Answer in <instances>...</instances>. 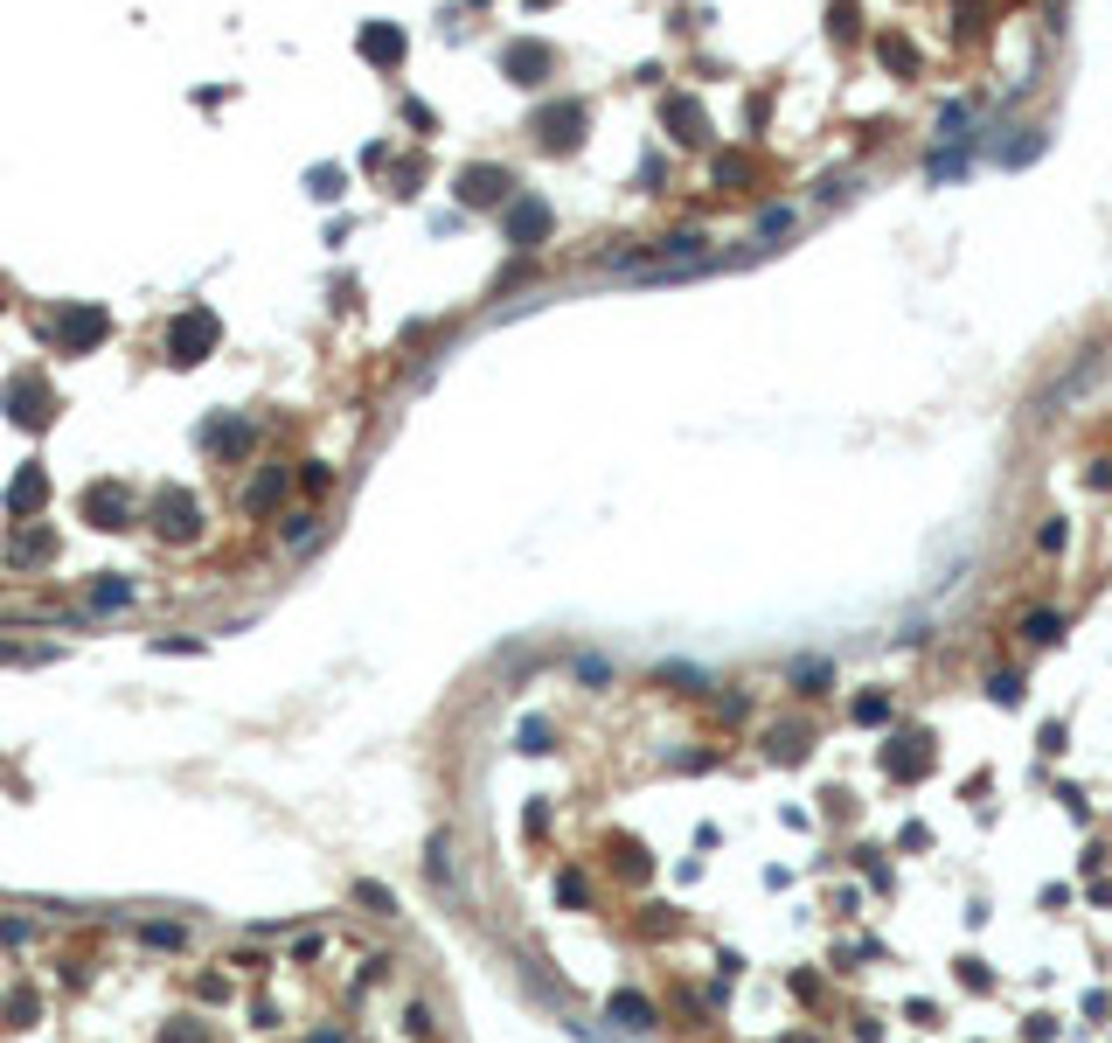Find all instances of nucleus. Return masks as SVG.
<instances>
[{
    "instance_id": "nucleus-1",
    "label": "nucleus",
    "mask_w": 1112,
    "mask_h": 1043,
    "mask_svg": "<svg viewBox=\"0 0 1112 1043\" xmlns=\"http://www.w3.org/2000/svg\"><path fill=\"white\" fill-rule=\"evenodd\" d=\"M216 341H223V320H216L209 306H181V313L167 320V355H174L181 369H188V362H202Z\"/></svg>"
},
{
    "instance_id": "nucleus-2",
    "label": "nucleus",
    "mask_w": 1112,
    "mask_h": 1043,
    "mask_svg": "<svg viewBox=\"0 0 1112 1043\" xmlns=\"http://www.w3.org/2000/svg\"><path fill=\"white\" fill-rule=\"evenodd\" d=\"M42 334H49V341H56L63 355H84V348H98V341L112 334V313H105V306H84V299H77V306H63V313H56V320H49Z\"/></svg>"
},
{
    "instance_id": "nucleus-3",
    "label": "nucleus",
    "mask_w": 1112,
    "mask_h": 1043,
    "mask_svg": "<svg viewBox=\"0 0 1112 1043\" xmlns=\"http://www.w3.org/2000/svg\"><path fill=\"white\" fill-rule=\"evenodd\" d=\"M0 404H7V418H14V425H28V432H42V425L56 418V397H49V383H42L35 369H14V376H7V390H0Z\"/></svg>"
},
{
    "instance_id": "nucleus-4",
    "label": "nucleus",
    "mask_w": 1112,
    "mask_h": 1043,
    "mask_svg": "<svg viewBox=\"0 0 1112 1043\" xmlns=\"http://www.w3.org/2000/svg\"><path fill=\"white\" fill-rule=\"evenodd\" d=\"M146 522H153L167 543H188V536L202 529V508H195V494H188V487H153V501H146Z\"/></svg>"
},
{
    "instance_id": "nucleus-5",
    "label": "nucleus",
    "mask_w": 1112,
    "mask_h": 1043,
    "mask_svg": "<svg viewBox=\"0 0 1112 1043\" xmlns=\"http://www.w3.org/2000/svg\"><path fill=\"white\" fill-rule=\"evenodd\" d=\"M459 202L466 209H508L515 202V174L494 167V160L487 167H459Z\"/></svg>"
},
{
    "instance_id": "nucleus-6",
    "label": "nucleus",
    "mask_w": 1112,
    "mask_h": 1043,
    "mask_svg": "<svg viewBox=\"0 0 1112 1043\" xmlns=\"http://www.w3.org/2000/svg\"><path fill=\"white\" fill-rule=\"evenodd\" d=\"M84 515H91L98 529H133V487H119V480L84 487Z\"/></svg>"
},
{
    "instance_id": "nucleus-7",
    "label": "nucleus",
    "mask_w": 1112,
    "mask_h": 1043,
    "mask_svg": "<svg viewBox=\"0 0 1112 1043\" xmlns=\"http://www.w3.org/2000/svg\"><path fill=\"white\" fill-rule=\"evenodd\" d=\"M577 126H584V105H577V98H556V105H543V112H536V140H543L550 153H570V147H577Z\"/></svg>"
},
{
    "instance_id": "nucleus-8",
    "label": "nucleus",
    "mask_w": 1112,
    "mask_h": 1043,
    "mask_svg": "<svg viewBox=\"0 0 1112 1043\" xmlns=\"http://www.w3.org/2000/svg\"><path fill=\"white\" fill-rule=\"evenodd\" d=\"M501 223H508V244H543L550 237V202L543 195H515Z\"/></svg>"
},
{
    "instance_id": "nucleus-9",
    "label": "nucleus",
    "mask_w": 1112,
    "mask_h": 1043,
    "mask_svg": "<svg viewBox=\"0 0 1112 1043\" xmlns=\"http://www.w3.org/2000/svg\"><path fill=\"white\" fill-rule=\"evenodd\" d=\"M251 446H258L251 418H216V425H202V452H216V459H244Z\"/></svg>"
},
{
    "instance_id": "nucleus-10",
    "label": "nucleus",
    "mask_w": 1112,
    "mask_h": 1043,
    "mask_svg": "<svg viewBox=\"0 0 1112 1043\" xmlns=\"http://www.w3.org/2000/svg\"><path fill=\"white\" fill-rule=\"evenodd\" d=\"M355 49H362L376 70H397V63H404V28H390V21H369V28L355 35Z\"/></svg>"
},
{
    "instance_id": "nucleus-11",
    "label": "nucleus",
    "mask_w": 1112,
    "mask_h": 1043,
    "mask_svg": "<svg viewBox=\"0 0 1112 1043\" xmlns=\"http://www.w3.org/2000/svg\"><path fill=\"white\" fill-rule=\"evenodd\" d=\"M501 70H508V84H543V77H550V49H543V42H508V49H501Z\"/></svg>"
},
{
    "instance_id": "nucleus-12",
    "label": "nucleus",
    "mask_w": 1112,
    "mask_h": 1043,
    "mask_svg": "<svg viewBox=\"0 0 1112 1043\" xmlns=\"http://www.w3.org/2000/svg\"><path fill=\"white\" fill-rule=\"evenodd\" d=\"M49 501V473L42 466H21L14 480H7V515H28V508H42Z\"/></svg>"
},
{
    "instance_id": "nucleus-13",
    "label": "nucleus",
    "mask_w": 1112,
    "mask_h": 1043,
    "mask_svg": "<svg viewBox=\"0 0 1112 1043\" xmlns=\"http://www.w3.org/2000/svg\"><path fill=\"white\" fill-rule=\"evenodd\" d=\"M278 494H285V466H265L258 480H251V494H244V508L258 515V508H278Z\"/></svg>"
},
{
    "instance_id": "nucleus-14",
    "label": "nucleus",
    "mask_w": 1112,
    "mask_h": 1043,
    "mask_svg": "<svg viewBox=\"0 0 1112 1043\" xmlns=\"http://www.w3.org/2000/svg\"><path fill=\"white\" fill-rule=\"evenodd\" d=\"M306 195H320V202H341V167H313V174H306Z\"/></svg>"
},
{
    "instance_id": "nucleus-15",
    "label": "nucleus",
    "mask_w": 1112,
    "mask_h": 1043,
    "mask_svg": "<svg viewBox=\"0 0 1112 1043\" xmlns=\"http://www.w3.org/2000/svg\"><path fill=\"white\" fill-rule=\"evenodd\" d=\"M299 487H306V494H327V487H334V473H327L320 459H306V466H299Z\"/></svg>"
},
{
    "instance_id": "nucleus-16",
    "label": "nucleus",
    "mask_w": 1112,
    "mask_h": 1043,
    "mask_svg": "<svg viewBox=\"0 0 1112 1043\" xmlns=\"http://www.w3.org/2000/svg\"><path fill=\"white\" fill-rule=\"evenodd\" d=\"M404 126H417V133L431 140V133H438V112H431V105H404Z\"/></svg>"
},
{
    "instance_id": "nucleus-17",
    "label": "nucleus",
    "mask_w": 1112,
    "mask_h": 1043,
    "mask_svg": "<svg viewBox=\"0 0 1112 1043\" xmlns=\"http://www.w3.org/2000/svg\"><path fill=\"white\" fill-rule=\"evenodd\" d=\"M91 598H98V605H126V598H133V585H126V578H105Z\"/></svg>"
},
{
    "instance_id": "nucleus-18",
    "label": "nucleus",
    "mask_w": 1112,
    "mask_h": 1043,
    "mask_svg": "<svg viewBox=\"0 0 1112 1043\" xmlns=\"http://www.w3.org/2000/svg\"><path fill=\"white\" fill-rule=\"evenodd\" d=\"M1057 633H1064V626H1057L1050 612H1036V619H1029V640H1057Z\"/></svg>"
}]
</instances>
